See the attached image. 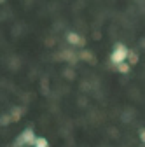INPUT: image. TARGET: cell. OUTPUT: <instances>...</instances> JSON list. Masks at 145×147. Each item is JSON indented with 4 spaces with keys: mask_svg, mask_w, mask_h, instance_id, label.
Returning <instances> with one entry per match:
<instances>
[{
    "mask_svg": "<svg viewBox=\"0 0 145 147\" xmlns=\"http://www.w3.org/2000/svg\"><path fill=\"white\" fill-rule=\"evenodd\" d=\"M35 140H37V137H35L33 130H25L19 137H17V140L14 142L16 147H33Z\"/></svg>",
    "mask_w": 145,
    "mask_h": 147,
    "instance_id": "obj_2",
    "label": "cell"
},
{
    "mask_svg": "<svg viewBox=\"0 0 145 147\" xmlns=\"http://www.w3.org/2000/svg\"><path fill=\"white\" fill-rule=\"evenodd\" d=\"M140 140L145 142V130H140Z\"/></svg>",
    "mask_w": 145,
    "mask_h": 147,
    "instance_id": "obj_10",
    "label": "cell"
},
{
    "mask_svg": "<svg viewBox=\"0 0 145 147\" xmlns=\"http://www.w3.org/2000/svg\"><path fill=\"white\" fill-rule=\"evenodd\" d=\"M82 58H84V60H91V61L95 60V58H93V54H91V53H87V51L82 53Z\"/></svg>",
    "mask_w": 145,
    "mask_h": 147,
    "instance_id": "obj_8",
    "label": "cell"
},
{
    "mask_svg": "<svg viewBox=\"0 0 145 147\" xmlns=\"http://www.w3.org/2000/svg\"><path fill=\"white\" fill-rule=\"evenodd\" d=\"M130 56H131V63L130 65H135L138 61V56H136V54H133V53H130Z\"/></svg>",
    "mask_w": 145,
    "mask_h": 147,
    "instance_id": "obj_9",
    "label": "cell"
},
{
    "mask_svg": "<svg viewBox=\"0 0 145 147\" xmlns=\"http://www.w3.org/2000/svg\"><path fill=\"white\" fill-rule=\"evenodd\" d=\"M21 112H23L21 109H12V114H11L12 121H17V119H19V117H21Z\"/></svg>",
    "mask_w": 145,
    "mask_h": 147,
    "instance_id": "obj_6",
    "label": "cell"
},
{
    "mask_svg": "<svg viewBox=\"0 0 145 147\" xmlns=\"http://www.w3.org/2000/svg\"><path fill=\"white\" fill-rule=\"evenodd\" d=\"M9 123H12L11 116H2V117H0V124H9Z\"/></svg>",
    "mask_w": 145,
    "mask_h": 147,
    "instance_id": "obj_7",
    "label": "cell"
},
{
    "mask_svg": "<svg viewBox=\"0 0 145 147\" xmlns=\"http://www.w3.org/2000/svg\"><path fill=\"white\" fill-rule=\"evenodd\" d=\"M130 56V49L126 47L124 44H115L114 46V51H112V54H110V61L117 67L119 63H122V61H126V58Z\"/></svg>",
    "mask_w": 145,
    "mask_h": 147,
    "instance_id": "obj_1",
    "label": "cell"
},
{
    "mask_svg": "<svg viewBox=\"0 0 145 147\" xmlns=\"http://www.w3.org/2000/svg\"><path fill=\"white\" fill-rule=\"evenodd\" d=\"M33 147H49V142H47L44 137H37V140H35Z\"/></svg>",
    "mask_w": 145,
    "mask_h": 147,
    "instance_id": "obj_4",
    "label": "cell"
},
{
    "mask_svg": "<svg viewBox=\"0 0 145 147\" xmlns=\"http://www.w3.org/2000/svg\"><path fill=\"white\" fill-rule=\"evenodd\" d=\"M66 42H68L70 46H79V47H82V46L86 44L84 37H81V35H79V33H75V32L66 33Z\"/></svg>",
    "mask_w": 145,
    "mask_h": 147,
    "instance_id": "obj_3",
    "label": "cell"
},
{
    "mask_svg": "<svg viewBox=\"0 0 145 147\" xmlns=\"http://www.w3.org/2000/svg\"><path fill=\"white\" fill-rule=\"evenodd\" d=\"M117 70H119L121 74H128V72H130V63H126V61L119 63V65H117Z\"/></svg>",
    "mask_w": 145,
    "mask_h": 147,
    "instance_id": "obj_5",
    "label": "cell"
}]
</instances>
